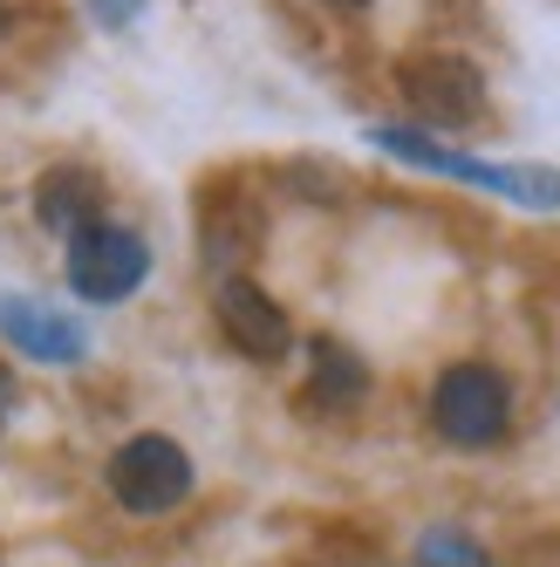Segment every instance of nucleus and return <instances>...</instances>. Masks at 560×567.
<instances>
[{
    "label": "nucleus",
    "instance_id": "1",
    "mask_svg": "<svg viewBox=\"0 0 560 567\" xmlns=\"http://www.w3.org/2000/svg\"><path fill=\"white\" fill-rule=\"evenodd\" d=\"M370 144H383L390 157L424 165L437 178H458V185H478V192H492V198H512V206H533V213L560 206V172H547V165H486V157L445 151V144H431L424 131H396V124H376Z\"/></svg>",
    "mask_w": 560,
    "mask_h": 567
},
{
    "label": "nucleus",
    "instance_id": "2",
    "mask_svg": "<svg viewBox=\"0 0 560 567\" xmlns=\"http://www.w3.org/2000/svg\"><path fill=\"white\" fill-rule=\"evenodd\" d=\"M431 424L445 444H465V452H486V444L506 437L512 424V390L492 362H452L431 390Z\"/></svg>",
    "mask_w": 560,
    "mask_h": 567
},
{
    "label": "nucleus",
    "instance_id": "3",
    "mask_svg": "<svg viewBox=\"0 0 560 567\" xmlns=\"http://www.w3.org/2000/svg\"><path fill=\"white\" fill-rule=\"evenodd\" d=\"M110 499L137 513V519H157V513H178L191 499V458H185V444L172 437H131V444H116V458H110Z\"/></svg>",
    "mask_w": 560,
    "mask_h": 567
},
{
    "label": "nucleus",
    "instance_id": "4",
    "mask_svg": "<svg viewBox=\"0 0 560 567\" xmlns=\"http://www.w3.org/2000/svg\"><path fill=\"white\" fill-rule=\"evenodd\" d=\"M396 96H404V110L431 131L486 124V75H478L465 55H411L396 69Z\"/></svg>",
    "mask_w": 560,
    "mask_h": 567
},
{
    "label": "nucleus",
    "instance_id": "5",
    "mask_svg": "<svg viewBox=\"0 0 560 567\" xmlns=\"http://www.w3.org/2000/svg\"><path fill=\"white\" fill-rule=\"evenodd\" d=\"M144 280H151V247H144V233L96 219V226H83V233L69 239V288L83 295V301H96V308L131 301Z\"/></svg>",
    "mask_w": 560,
    "mask_h": 567
},
{
    "label": "nucleus",
    "instance_id": "6",
    "mask_svg": "<svg viewBox=\"0 0 560 567\" xmlns=\"http://www.w3.org/2000/svg\"><path fill=\"white\" fill-rule=\"evenodd\" d=\"M219 329H226V342L247 355V362H280L294 349V321H288V308H280L260 280H247V274H226L219 280Z\"/></svg>",
    "mask_w": 560,
    "mask_h": 567
},
{
    "label": "nucleus",
    "instance_id": "7",
    "mask_svg": "<svg viewBox=\"0 0 560 567\" xmlns=\"http://www.w3.org/2000/svg\"><path fill=\"white\" fill-rule=\"evenodd\" d=\"M0 336H8L28 362H83L90 355V329H83V321L49 308V301H21V295L0 301Z\"/></svg>",
    "mask_w": 560,
    "mask_h": 567
},
{
    "label": "nucleus",
    "instance_id": "8",
    "mask_svg": "<svg viewBox=\"0 0 560 567\" xmlns=\"http://www.w3.org/2000/svg\"><path fill=\"white\" fill-rule=\"evenodd\" d=\"M96 206H103V178L83 172V165H49L42 178H34V219H42L49 233H83L96 226Z\"/></svg>",
    "mask_w": 560,
    "mask_h": 567
},
{
    "label": "nucleus",
    "instance_id": "9",
    "mask_svg": "<svg viewBox=\"0 0 560 567\" xmlns=\"http://www.w3.org/2000/svg\"><path fill=\"white\" fill-rule=\"evenodd\" d=\"M260 247V213L253 206H206V267H239Z\"/></svg>",
    "mask_w": 560,
    "mask_h": 567
},
{
    "label": "nucleus",
    "instance_id": "10",
    "mask_svg": "<svg viewBox=\"0 0 560 567\" xmlns=\"http://www.w3.org/2000/svg\"><path fill=\"white\" fill-rule=\"evenodd\" d=\"M363 390H370L363 355H349L342 342H314V396L322 403H355Z\"/></svg>",
    "mask_w": 560,
    "mask_h": 567
},
{
    "label": "nucleus",
    "instance_id": "11",
    "mask_svg": "<svg viewBox=\"0 0 560 567\" xmlns=\"http://www.w3.org/2000/svg\"><path fill=\"white\" fill-rule=\"evenodd\" d=\"M417 567H492L486 547H478L471 534H452V526H437V534L417 540Z\"/></svg>",
    "mask_w": 560,
    "mask_h": 567
},
{
    "label": "nucleus",
    "instance_id": "12",
    "mask_svg": "<svg viewBox=\"0 0 560 567\" xmlns=\"http://www.w3.org/2000/svg\"><path fill=\"white\" fill-rule=\"evenodd\" d=\"M144 8H151V0H90V14H96L103 28H131Z\"/></svg>",
    "mask_w": 560,
    "mask_h": 567
},
{
    "label": "nucleus",
    "instance_id": "13",
    "mask_svg": "<svg viewBox=\"0 0 560 567\" xmlns=\"http://www.w3.org/2000/svg\"><path fill=\"white\" fill-rule=\"evenodd\" d=\"M8 403H14V377L0 370V417H8Z\"/></svg>",
    "mask_w": 560,
    "mask_h": 567
},
{
    "label": "nucleus",
    "instance_id": "14",
    "mask_svg": "<svg viewBox=\"0 0 560 567\" xmlns=\"http://www.w3.org/2000/svg\"><path fill=\"white\" fill-rule=\"evenodd\" d=\"M8 28H14V14H8V8H0V42H8Z\"/></svg>",
    "mask_w": 560,
    "mask_h": 567
},
{
    "label": "nucleus",
    "instance_id": "15",
    "mask_svg": "<svg viewBox=\"0 0 560 567\" xmlns=\"http://www.w3.org/2000/svg\"><path fill=\"white\" fill-rule=\"evenodd\" d=\"M335 8H370V0H335Z\"/></svg>",
    "mask_w": 560,
    "mask_h": 567
}]
</instances>
